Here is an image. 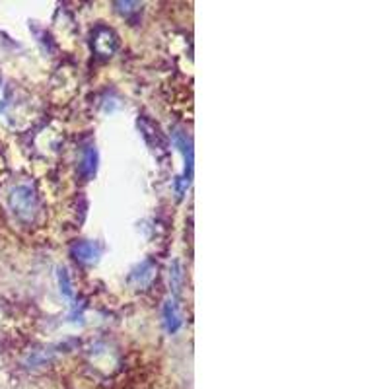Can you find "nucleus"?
<instances>
[{
  "label": "nucleus",
  "instance_id": "1",
  "mask_svg": "<svg viewBox=\"0 0 389 389\" xmlns=\"http://www.w3.org/2000/svg\"><path fill=\"white\" fill-rule=\"evenodd\" d=\"M10 205L16 212V217L22 220H33L37 215V197L32 191V187L20 185L10 194Z\"/></svg>",
  "mask_w": 389,
  "mask_h": 389
},
{
  "label": "nucleus",
  "instance_id": "7",
  "mask_svg": "<svg viewBox=\"0 0 389 389\" xmlns=\"http://www.w3.org/2000/svg\"><path fill=\"white\" fill-rule=\"evenodd\" d=\"M96 162H97V154L94 146H88L86 152H84V162L80 166V173L84 177H92L96 173Z\"/></svg>",
  "mask_w": 389,
  "mask_h": 389
},
{
  "label": "nucleus",
  "instance_id": "2",
  "mask_svg": "<svg viewBox=\"0 0 389 389\" xmlns=\"http://www.w3.org/2000/svg\"><path fill=\"white\" fill-rule=\"evenodd\" d=\"M172 139L173 144L177 146V150L181 152L185 158V172L179 177V181H177V193L181 197L185 193V189L191 183V175H193V146H191V141L187 139V134H185L183 130L173 129Z\"/></svg>",
  "mask_w": 389,
  "mask_h": 389
},
{
  "label": "nucleus",
  "instance_id": "8",
  "mask_svg": "<svg viewBox=\"0 0 389 389\" xmlns=\"http://www.w3.org/2000/svg\"><path fill=\"white\" fill-rule=\"evenodd\" d=\"M170 281H172L173 290L175 292L179 290L181 281H183V272H181V265H179V261H173V267L170 269Z\"/></svg>",
  "mask_w": 389,
  "mask_h": 389
},
{
  "label": "nucleus",
  "instance_id": "9",
  "mask_svg": "<svg viewBox=\"0 0 389 389\" xmlns=\"http://www.w3.org/2000/svg\"><path fill=\"white\" fill-rule=\"evenodd\" d=\"M59 284H61V292L66 298H72V286H70V279L66 269H59Z\"/></svg>",
  "mask_w": 389,
  "mask_h": 389
},
{
  "label": "nucleus",
  "instance_id": "6",
  "mask_svg": "<svg viewBox=\"0 0 389 389\" xmlns=\"http://www.w3.org/2000/svg\"><path fill=\"white\" fill-rule=\"evenodd\" d=\"M154 272H156V265L152 261H144V263H141L137 269L132 270L130 281L134 282L137 286H144V284H148L152 281Z\"/></svg>",
  "mask_w": 389,
  "mask_h": 389
},
{
  "label": "nucleus",
  "instance_id": "3",
  "mask_svg": "<svg viewBox=\"0 0 389 389\" xmlns=\"http://www.w3.org/2000/svg\"><path fill=\"white\" fill-rule=\"evenodd\" d=\"M92 45H94V49L101 57H111V54L115 53V49H117V37H115V33L111 32V30L99 26L96 32H94Z\"/></svg>",
  "mask_w": 389,
  "mask_h": 389
},
{
  "label": "nucleus",
  "instance_id": "4",
  "mask_svg": "<svg viewBox=\"0 0 389 389\" xmlns=\"http://www.w3.org/2000/svg\"><path fill=\"white\" fill-rule=\"evenodd\" d=\"M72 255H74V259L82 261V263H96L99 257V248L94 241H78L72 246Z\"/></svg>",
  "mask_w": 389,
  "mask_h": 389
},
{
  "label": "nucleus",
  "instance_id": "5",
  "mask_svg": "<svg viewBox=\"0 0 389 389\" xmlns=\"http://www.w3.org/2000/svg\"><path fill=\"white\" fill-rule=\"evenodd\" d=\"M163 323L168 333H175L181 327V315L177 312V303L175 300H168L163 306Z\"/></svg>",
  "mask_w": 389,
  "mask_h": 389
}]
</instances>
